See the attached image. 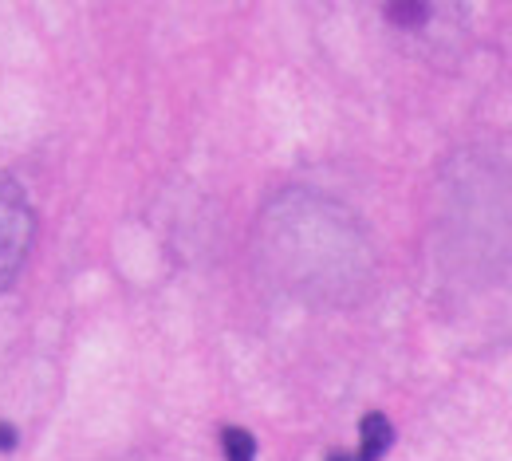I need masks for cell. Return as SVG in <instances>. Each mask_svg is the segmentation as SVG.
Wrapping results in <instances>:
<instances>
[{
	"instance_id": "cell-1",
	"label": "cell",
	"mask_w": 512,
	"mask_h": 461,
	"mask_svg": "<svg viewBox=\"0 0 512 461\" xmlns=\"http://www.w3.org/2000/svg\"><path fill=\"white\" fill-rule=\"evenodd\" d=\"M256 257L284 292L320 304L355 300V288L371 272V253L355 217L312 194H280L264 209Z\"/></svg>"
},
{
	"instance_id": "cell-2",
	"label": "cell",
	"mask_w": 512,
	"mask_h": 461,
	"mask_svg": "<svg viewBox=\"0 0 512 461\" xmlns=\"http://www.w3.org/2000/svg\"><path fill=\"white\" fill-rule=\"evenodd\" d=\"M36 245V213L12 174L0 170V292L16 284Z\"/></svg>"
},
{
	"instance_id": "cell-3",
	"label": "cell",
	"mask_w": 512,
	"mask_h": 461,
	"mask_svg": "<svg viewBox=\"0 0 512 461\" xmlns=\"http://www.w3.org/2000/svg\"><path fill=\"white\" fill-rule=\"evenodd\" d=\"M390 446H394V426H390V418L379 414V410H371V414H363V422H359V450H355V454H331L327 461H383Z\"/></svg>"
},
{
	"instance_id": "cell-4",
	"label": "cell",
	"mask_w": 512,
	"mask_h": 461,
	"mask_svg": "<svg viewBox=\"0 0 512 461\" xmlns=\"http://www.w3.org/2000/svg\"><path fill=\"white\" fill-rule=\"evenodd\" d=\"M217 442H221V458L225 461H256V438L245 426H221Z\"/></svg>"
},
{
	"instance_id": "cell-5",
	"label": "cell",
	"mask_w": 512,
	"mask_h": 461,
	"mask_svg": "<svg viewBox=\"0 0 512 461\" xmlns=\"http://www.w3.org/2000/svg\"><path fill=\"white\" fill-rule=\"evenodd\" d=\"M430 12H434V4H422V0H394L383 8V16L394 28H422L430 20Z\"/></svg>"
}]
</instances>
